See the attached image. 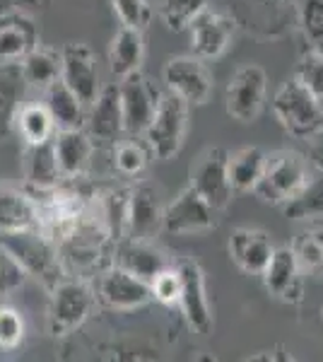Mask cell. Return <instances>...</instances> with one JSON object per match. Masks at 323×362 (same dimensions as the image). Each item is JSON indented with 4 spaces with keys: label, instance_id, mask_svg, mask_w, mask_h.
<instances>
[{
    "label": "cell",
    "instance_id": "cell-1",
    "mask_svg": "<svg viewBox=\"0 0 323 362\" xmlns=\"http://www.w3.org/2000/svg\"><path fill=\"white\" fill-rule=\"evenodd\" d=\"M0 244L17 259V264L25 268L27 276L41 280L44 288H54L66 278V266H63L61 247L46 235L41 227L20 232H3Z\"/></svg>",
    "mask_w": 323,
    "mask_h": 362
},
{
    "label": "cell",
    "instance_id": "cell-2",
    "mask_svg": "<svg viewBox=\"0 0 323 362\" xmlns=\"http://www.w3.org/2000/svg\"><path fill=\"white\" fill-rule=\"evenodd\" d=\"M311 174H314V165L304 153L278 150L273 155H266L263 174L251 194L270 206H283L307 184Z\"/></svg>",
    "mask_w": 323,
    "mask_h": 362
},
{
    "label": "cell",
    "instance_id": "cell-3",
    "mask_svg": "<svg viewBox=\"0 0 323 362\" xmlns=\"http://www.w3.org/2000/svg\"><path fill=\"white\" fill-rule=\"evenodd\" d=\"M97 305V293L87 280L63 278L51 288L49 331L54 336H70L78 331Z\"/></svg>",
    "mask_w": 323,
    "mask_h": 362
},
{
    "label": "cell",
    "instance_id": "cell-4",
    "mask_svg": "<svg viewBox=\"0 0 323 362\" xmlns=\"http://www.w3.org/2000/svg\"><path fill=\"white\" fill-rule=\"evenodd\" d=\"M273 112L280 126L299 140H307L323 126V104L297 78H290L278 87L273 97Z\"/></svg>",
    "mask_w": 323,
    "mask_h": 362
},
{
    "label": "cell",
    "instance_id": "cell-5",
    "mask_svg": "<svg viewBox=\"0 0 323 362\" xmlns=\"http://www.w3.org/2000/svg\"><path fill=\"white\" fill-rule=\"evenodd\" d=\"M186 131H189V104L172 92H164L148 131L143 133L145 143L150 145L157 160H172L184 148Z\"/></svg>",
    "mask_w": 323,
    "mask_h": 362
},
{
    "label": "cell",
    "instance_id": "cell-6",
    "mask_svg": "<svg viewBox=\"0 0 323 362\" xmlns=\"http://www.w3.org/2000/svg\"><path fill=\"white\" fill-rule=\"evenodd\" d=\"M268 90V75L266 70L256 63L242 66L229 78L225 90V107L227 114L239 124H251L263 112Z\"/></svg>",
    "mask_w": 323,
    "mask_h": 362
},
{
    "label": "cell",
    "instance_id": "cell-7",
    "mask_svg": "<svg viewBox=\"0 0 323 362\" xmlns=\"http://www.w3.org/2000/svg\"><path fill=\"white\" fill-rule=\"evenodd\" d=\"M162 80L167 92L181 97L189 107H203L213 95V73L198 56H176L164 63Z\"/></svg>",
    "mask_w": 323,
    "mask_h": 362
},
{
    "label": "cell",
    "instance_id": "cell-8",
    "mask_svg": "<svg viewBox=\"0 0 323 362\" xmlns=\"http://www.w3.org/2000/svg\"><path fill=\"white\" fill-rule=\"evenodd\" d=\"M97 302H102L104 307L114 309V312H135V309L150 305L152 288L148 280L133 276L126 268L109 264L99 273L97 280Z\"/></svg>",
    "mask_w": 323,
    "mask_h": 362
},
{
    "label": "cell",
    "instance_id": "cell-9",
    "mask_svg": "<svg viewBox=\"0 0 323 362\" xmlns=\"http://www.w3.org/2000/svg\"><path fill=\"white\" fill-rule=\"evenodd\" d=\"M121 107H123V126L126 136H143L148 131L152 116L157 112V104L162 99V92L155 83H150L140 70L121 78L119 83Z\"/></svg>",
    "mask_w": 323,
    "mask_h": 362
},
{
    "label": "cell",
    "instance_id": "cell-10",
    "mask_svg": "<svg viewBox=\"0 0 323 362\" xmlns=\"http://www.w3.org/2000/svg\"><path fill=\"white\" fill-rule=\"evenodd\" d=\"M217 225V210L198 194L193 186H186L174 201L164 206L162 230L169 235H198Z\"/></svg>",
    "mask_w": 323,
    "mask_h": 362
},
{
    "label": "cell",
    "instance_id": "cell-11",
    "mask_svg": "<svg viewBox=\"0 0 323 362\" xmlns=\"http://www.w3.org/2000/svg\"><path fill=\"white\" fill-rule=\"evenodd\" d=\"M176 271L181 278V295L179 307L184 312L186 324L196 334L208 336L213 331V314L208 305V290H205V273L198 261L193 259H176Z\"/></svg>",
    "mask_w": 323,
    "mask_h": 362
},
{
    "label": "cell",
    "instance_id": "cell-12",
    "mask_svg": "<svg viewBox=\"0 0 323 362\" xmlns=\"http://www.w3.org/2000/svg\"><path fill=\"white\" fill-rule=\"evenodd\" d=\"M227 157L229 153L225 148H208L191 167L189 186H193L215 210L227 208L234 194L227 174Z\"/></svg>",
    "mask_w": 323,
    "mask_h": 362
},
{
    "label": "cell",
    "instance_id": "cell-13",
    "mask_svg": "<svg viewBox=\"0 0 323 362\" xmlns=\"http://www.w3.org/2000/svg\"><path fill=\"white\" fill-rule=\"evenodd\" d=\"M61 80L75 92L85 107L97 99L99 90V68L97 56L90 44L70 42L61 49Z\"/></svg>",
    "mask_w": 323,
    "mask_h": 362
},
{
    "label": "cell",
    "instance_id": "cell-14",
    "mask_svg": "<svg viewBox=\"0 0 323 362\" xmlns=\"http://www.w3.org/2000/svg\"><path fill=\"white\" fill-rule=\"evenodd\" d=\"M164 203L157 184L148 179H135L128 196V227L126 237L155 239L162 232Z\"/></svg>",
    "mask_w": 323,
    "mask_h": 362
},
{
    "label": "cell",
    "instance_id": "cell-15",
    "mask_svg": "<svg viewBox=\"0 0 323 362\" xmlns=\"http://www.w3.org/2000/svg\"><path fill=\"white\" fill-rule=\"evenodd\" d=\"M87 109L90 112L85 116V131L90 133L95 145H114L116 140L126 136L119 83L102 87L97 99Z\"/></svg>",
    "mask_w": 323,
    "mask_h": 362
},
{
    "label": "cell",
    "instance_id": "cell-16",
    "mask_svg": "<svg viewBox=\"0 0 323 362\" xmlns=\"http://www.w3.org/2000/svg\"><path fill=\"white\" fill-rule=\"evenodd\" d=\"M189 32L193 56H198L201 61H213V58H220L225 54L227 46L232 44L234 32H237V22L229 15L213 13L208 8L191 22Z\"/></svg>",
    "mask_w": 323,
    "mask_h": 362
},
{
    "label": "cell",
    "instance_id": "cell-17",
    "mask_svg": "<svg viewBox=\"0 0 323 362\" xmlns=\"http://www.w3.org/2000/svg\"><path fill=\"white\" fill-rule=\"evenodd\" d=\"M111 264L126 268L133 276L150 280L155 276H160L164 268H169L174 264L167 254L152 244V239H133V237H123L121 242L114 244L111 251Z\"/></svg>",
    "mask_w": 323,
    "mask_h": 362
},
{
    "label": "cell",
    "instance_id": "cell-18",
    "mask_svg": "<svg viewBox=\"0 0 323 362\" xmlns=\"http://www.w3.org/2000/svg\"><path fill=\"white\" fill-rule=\"evenodd\" d=\"M261 280L268 293L278 297V300L285 302L302 300V271H299L292 247H275L268 266L261 273Z\"/></svg>",
    "mask_w": 323,
    "mask_h": 362
},
{
    "label": "cell",
    "instance_id": "cell-19",
    "mask_svg": "<svg viewBox=\"0 0 323 362\" xmlns=\"http://www.w3.org/2000/svg\"><path fill=\"white\" fill-rule=\"evenodd\" d=\"M54 148L63 181H78V177H82L85 169L90 167L97 145L85 128H63V131H56Z\"/></svg>",
    "mask_w": 323,
    "mask_h": 362
},
{
    "label": "cell",
    "instance_id": "cell-20",
    "mask_svg": "<svg viewBox=\"0 0 323 362\" xmlns=\"http://www.w3.org/2000/svg\"><path fill=\"white\" fill-rule=\"evenodd\" d=\"M39 46V27L32 15L0 13V63H20Z\"/></svg>",
    "mask_w": 323,
    "mask_h": 362
},
{
    "label": "cell",
    "instance_id": "cell-21",
    "mask_svg": "<svg viewBox=\"0 0 323 362\" xmlns=\"http://www.w3.org/2000/svg\"><path fill=\"white\" fill-rule=\"evenodd\" d=\"M273 242L270 235L263 230H251V227H239L229 237V256L232 261L249 276H261L263 268L268 266L273 256Z\"/></svg>",
    "mask_w": 323,
    "mask_h": 362
},
{
    "label": "cell",
    "instance_id": "cell-22",
    "mask_svg": "<svg viewBox=\"0 0 323 362\" xmlns=\"http://www.w3.org/2000/svg\"><path fill=\"white\" fill-rule=\"evenodd\" d=\"M22 172H25V181L32 191H46L61 184L63 177H61V169H58L54 138L44 140V143L25 145Z\"/></svg>",
    "mask_w": 323,
    "mask_h": 362
},
{
    "label": "cell",
    "instance_id": "cell-23",
    "mask_svg": "<svg viewBox=\"0 0 323 362\" xmlns=\"http://www.w3.org/2000/svg\"><path fill=\"white\" fill-rule=\"evenodd\" d=\"M39 227V206L32 191L0 186V235Z\"/></svg>",
    "mask_w": 323,
    "mask_h": 362
},
{
    "label": "cell",
    "instance_id": "cell-24",
    "mask_svg": "<svg viewBox=\"0 0 323 362\" xmlns=\"http://www.w3.org/2000/svg\"><path fill=\"white\" fill-rule=\"evenodd\" d=\"M20 63H0V140L15 131V116L27 95Z\"/></svg>",
    "mask_w": 323,
    "mask_h": 362
},
{
    "label": "cell",
    "instance_id": "cell-25",
    "mask_svg": "<svg viewBox=\"0 0 323 362\" xmlns=\"http://www.w3.org/2000/svg\"><path fill=\"white\" fill-rule=\"evenodd\" d=\"M145 58V37L143 29L123 27L114 34L109 44V68L116 78H126L143 66Z\"/></svg>",
    "mask_w": 323,
    "mask_h": 362
},
{
    "label": "cell",
    "instance_id": "cell-26",
    "mask_svg": "<svg viewBox=\"0 0 323 362\" xmlns=\"http://www.w3.org/2000/svg\"><path fill=\"white\" fill-rule=\"evenodd\" d=\"M41 95H44L41 102L46 104L51 119L56 121L58 131H63V128H85V116H87L85 109L87 107L61 78H58L56 83H51Z\"/></svg>",
    "mask_w": 323,
    "mask_h": 362
},
{
    "label": "cell",
    "instance_id": "cell-27",
    "mask_svg": "<svg viewBox=\"0 0 323 362\" xmlns=\"http://www.w3.org/2000/svg\"><path fill=\"white\" fill-rule=\"evenodd\" d=\"M152 160L155 155L143 136H126L111 145V162H114L116 174L123 179H140L148 172Z\"/></svg>",
    "mask_w": 323,
    "mask_h": 362
},
{
    "label": "cell",
    "instance_id": "cell-28",
    "mask_svg": "<svg viewBox=\"0 0 323 362\" xmlns=\"http://www.w3.org/2000/svg\"><path fill=\"white\" fill-rule=\"evenodd\" d=\"M20 70L29 90L44 92L51 83L61 78V51L39 44L20 61Z\"/></svg>",
    "mask_w": 323,
    "mask_h": 362
},
{
    "label": "cell",
    "instance_id": "cell-29",
    "mask_svg": "<svg viewBox=\"0 0 323 362\" xmlns=\"http://www.w3.org/2000/svg\"><path fill=\"white\" fill-rule=\"evenodd\" d=\"M263 165H266V153L261 148H256V145H249V148H242L229 155L227 174L234 194H249V191H254V186L258 184V179L263 174Z\"/></svg>",
    "mask_w": 323,
    "mask_h": 362
},
{
    "label": "cell",
    "instance_id": "cell-30",
    "mask_svg": "<svg viewBox=\"0 0 323 362\" xmlns=\"http://www.w3.org/2000/svg\"><path fill=\"white\" fill-rule=\"evenodd\" d=\"M280 208L290 220L323 223V169H314L307 184Z\"/></svg>",
    "mask_w": 323,
    "mask_h": 362
},
{
    "label": "cell",
    "instance_id": "cell-31",
    "mask_svg": "<svg viewBox=\"0 0 323 362\" xmlns=\"http://www.w3.org/2000/svg\"><path fill=\"white\" fill-rule=\"evenodd\" d=\"M56 121L51 119L44 102H22L20 112L15 116V133L22 138L25 145L44 143L56 136Z\"/></svg>",
    "mask_w": 323,
    "mask_h": 362
},
{
    "label": "cell",
    "instance_id": "cell-32",
    "mask_svg": "<svg viewBox=\"0 0 323 362\" xmlns=\"http://www.w3.org/2000/svg\"><path fill=\"white\" fill-rule=\"evenodd\" d=\"M292 251L299 264L302 276L319 278L323 276V232L321 230H304L295 242Z\"/></svg>",
    "mask_w": 323,
    "mask_h": 362
},
{
    "label": "cell",
    "instance_id": "cell-33",
    "mask_svg": "<svg viewBox=\"0 0 323 362\" xmlns=\"http://www.w3.org/2000/svg\"><path fill=\"white\" fill-rule=\"evenodd\" d=\"M213 0H162L160 17L172 32H184L198 15L210 8Z\"/></svg>",
    "mask_w": 323,
    "mask_h": 362
},
{
    "label": "cell",
    "instance_id": "cell-34",
    "mask_svg": "<svg viewBox=\"0 0 323 362\" xmlns=\"http://www.w3.org/2000/svg\"><path fill=\"white\" fill-rule=\"evenodd\" d=\"M295 78L323 104V49L321 46H314V49L302 56V61L297 63Z\"/></svg>",
    "mask_w": 323,
    "mask_h": 362
},
{
    "label": "cell",
    "instance_id": "cell-35",
    "mask_svg": "<svg viewBox=\"0 0 323 362\" xmlns=\"http://www.w3.org/2000/svg\"><path fill=\"white\" fill-rule=\"evenodd\" d=\"M297 17L304 39L311 46H323V0H299Z\"/></svg>",
    "mask_w": 323,
    "mask_h": 362
},
{
    "label": "cell",
    "instance_id": "cell-36",
    "mask_svg": "<svg viewBox=\"0 0 323 362\" xmlns=\"http://www.w3.org/2000/svg\"><path fill=\"white\" fill-rule=\"evenodd\" d=\"M111 8L123 27L145 29L152 20V8L148 0H111Z\"/></svg>",
    "mask_w": 323,
    "mask_h": 362
},
{
    "label": "cell",
    "instance_id": "cell-37",
    "mask_svg": "<svg viewBox=\"0 0 323 362\" xmlns=\"http://www.w3.org/2000/svg\"><path fill=\"white\" fill-rule=\"evenodd\" d=\"M25 341V319L13 307H0V350H15Z\"/></svg>",
    "mask_w": 323,
    "mask_h": 362
},
{
    "label": "cell",
    "instance_id": "cell-38",
    "mask_svg": "<svg viewBox=\"0 0 323 362\" xmlns=\"http://www.w3.org/2000/svg\"><path fill=\"white\" fill-rule=\"evenodd\" d=\"M152 297L162 305H179V295H181V278L176 266L172 264L169 268H164L160 276H155L150 280Z\"/></svg>",
    "mask_w": 323,
    "mask_h": 362
},
{
    "label": "cell",
    "instance_id": "cell-39",
    "mask_svg": "<svg viewBox=\"0 0 323 362\" xmlns=\"http://www.w3.org/2000/svg\"><path fill=\"white\" fill-rule=\"evenodd\" d=\"M27 280L25 268L17 264V259L0 244V295H13Z\"/></svg>",
    "mask_w": 323,
    "mask_h": 362
},
{
    "label": "cell",
    "instance_id": "cell-40",
    "mask_svg": "<svg viewBox=\"0 0 323 362\" xmlns=\"http://www.w3.org/2000/svg\"><path fill=\"white\" fill-rule=\"evenodd\" d=\"M51 0H0V13H25L32 15L49 8Z\"/></svg>",
    "mask_w": 323,
    "mask_h": 362
},
{
    "label": "cell",
    "instance_id": "cell-41",
    "mask_svg": "<svg viewBox=\"0 0 323 362\" xmlns=\"http://www.w3.org/2000/svg\"><path fill=\"white\" fill-rule=\"evenodd\" d=\"M307 145H309V155L307 157L311 160L314 169H323V126L307 138Z\"/></svg>",
    "mask_w": 323,
    "mask_h": 362
},
{
    "label": "cell",
    "instance_id": "cell-42",
    "mask_svg": "<svg viewBox=\"0 0 323 362\" xmlns=\"http://www.w3.org/2000/svg\"><path fill=\"white\" fill-rule=\"evenodd\" d=\"M256 3H261V5H285L287 0H256Z\"/></svg>",
    "mask_w": 323,
    "mask_h": 362
}]
</instances>
